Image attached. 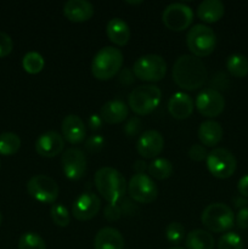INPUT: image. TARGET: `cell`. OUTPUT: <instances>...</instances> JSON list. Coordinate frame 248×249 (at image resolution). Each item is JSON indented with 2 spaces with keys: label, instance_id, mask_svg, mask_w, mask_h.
Returning a JSON list of instances; mask_svg holds the SVG:
<instances>
[{
  "label": "cell",
  "instance_id": "6da1fadb",
  "mask_svg": "<svg viewBox=\"0 0 248 249\" xmlns=\"http://www.w3.org/2000/svg\"><path fill=\"white\" fill-rule=\"evenodd\" d=\"M173 80L184 90H197L207 82L206 65L194 55H181L173 66Z\"/></svg>",
  "mask_w": 248,
  "mask_h": 249
},
{
  "label": "cell",
  "instance_id": "7a4b0ae2",
  "mask_svg": "<svg viewBox=\"0 0 248 249\" xmlns=\"http://www.w3.org/2000/svg\"><path fill=\"white\" fill-rule=\"evenodd\" d=\"M95 186L97 192L108 203H118L126 191L125 178L112 167L100 168L95 174Z\"/></svg>",
  "mask_w": 248,
  "mask_h": 249
},
{
  "label": "cell",
  "instance_id": "3957f363",
  "mask_svg": "<svg viewBox=\"0 0 248 249\" xmlns=\"http://www.w3.org/2000/svg\"><path fill=\"white\" fill-rule=\"evenodd\" d=\"M123 53L114 46H105L95 53L91 73L96 79L108 80L118 74L123 67Z\"/></svg>",
  "mask_w": 248,
  "mask_h": 249
},
{
  "label": "cell",
  "instance_id": "277c9868",
  "mask_svg": "<svg viewBox=\"0 0 248 249\" xmlns=\"http://www.w3.org/2000/svg\"><path fill=\"white\" fill-rule=\"evenodd\" d=\"M162 101V91L152 84H143L129 94L128 105L134 113L146 116L155 111Z\"/></svg>",
  "mask_w": 248,
  "mask_h": 249
},
{
  "label": "cell",
  "instance_id": "5b68a950",
  "mask_svg": "<svg viewBox=\"0 0 248 249\" xmlns=\"http://www.w3.org/2000/svg\"><path fill=\"white\" fill-rule=\"evenodd\" d=\"M202 224L212 232H226L235 224V214L225 203H212L204 208L201 215Z\"/></svg>",
  "mask_w": 248,
  "mask_h": 249
},
{
  "label": "cell",
  "instance_id": "8992f818",
  "mask_svg": "<svg viewBox=\"0 0 248 249\" xmlns=\"http://www.w3.org/2000/svg\"><path fill=\"white\" fill-rule=\"evenodd\" d=\"M186 44L192 55L204 57L211 55L216 46V36L211 27L206 24H195L186 36Z\"/></svg>",
  "mask_w": 248,
  "mask_h": 249
},
{
  "label": "cell",
  "instance_id": "52a82bcc",
  "mask_svg": "<svg viewBox=\"0 0 248 249\" xmlns=\"http://www.w3.org/2000/svg\"><path fill=\"white\" fill-rule=\"evenodd\" d=\"M133 72L138 79L143 82H159L167 73V62L156 53L140 56L134 62Z\"/></svg>",
  "mask_w": 248,
  "mask_h": 249
},
{
  "label": "cell",
  "instance_id": "ba28073f",
  "mask_svg": "<svg viewBox=\"0 0 248 249\" xmlns=\"http://www.w3.org/2000/svg\"><path fill=\"white\" fill-rule=\"evenodd\" d=\"M207 168L213 177L218 179H228L237 168L235 156L226 148L216 147L208 153L206 158Z\"/></svg>",
  "mask_w": 248,
  "mask_h": 249
},
{
  "label": "cell",
  "instance_id": "9c48e42d",
  "mask_svg": "<svg viewBox=\"0 0 248 249\" xmlns=\"http://www.w3.org/2000/svg\"><path fill=\"white\" fill-rule=\"evenodd\" d=\"M27 191L40 203H55L58 197V185L48 175H34L27 184Z\"/></svg>",
  "mask_w": 248,
  "mask_h": 249
},
{
  "label": "cell",
  "instance_id": "30bf717a",
  "mask_svg": "<svg viewBox=\"0 0 248 249\" xmlns=\"http://www.w3.org/2000/svg\"><path fill=\"white\" fill-rule=\"evenodd\" d=\"M162 21L168 29L180 32L187 29L194 21V11L191 7L182 2H173L164 9Z\"/></svg>",
  "mask_w": 248,
  "mask_h": 249
},
{
  "label": "cell",
  "instance_id": "8fae6325",
  "mask_svg": "<svg viewBox=\"0 0 248 249\" xmlns=\"http://www.w3.org/2000/svg\"><path fill=\"white\" fill-rule=\"evenodd\" d=\"M126 189L129 197L138 203H152L158 196L157 185L150 175L146 174L133 175Z\"/></svg>",
  "mask_w": 248,
  "mask_h": 249
},
{
  "label": "cell",
  "instance_id": "7c38bea8",
  "mask_svg": "<svg viewBox=\"0 0 248 249\" xmlns=\"http://www.w3.org/2000/svg\"><path fill=\"white\" fill-rule=\"evenodd\" d=\"M195 105H196L197 111L202 116L214 118V117H218L225 108V99L220 91L208 88V89L202 90L197 95Z\"/></svg>",
  "mask_w": 248,
  "mask_h": 249
},
{
  "label": "cell",
  "instance_id": "4fadbf2b",
  "mask_svg": "<svg viewBox=\"0 0 248 249\" xmlns=\"http://www.w3.org/2000/svg\"><path fill=\"white\" fill-rule=\"evenodd\" d=\"M62 170L70 180H79L84 177L87 170V157L79 148H67L61 157Z\"/></svg>",
  "mask_w": 248,
  "mask_h": 249
},
{
  "label": "cell",
  "instance_id": "5bb4252c",
  "mask_svg": "<svg viewBox=\"0 0 248 249\" xmlns=\"http://www.w3.org/2000/svg\"><path fill=\"white\" fill-rule=\"evenodd\" d=\"M101 209V201L94 192L85 191L78 196L72 207V214L77 220L88 221L95 218Z\"/></svg>",
  "mask_w": 248,
  "mask_h": 249
},
{
  "label": "cell",
  "instance_id": "9a60e30c",
  "mask_svg": "<svg viewBox=\"0 0 248 249\" xmlns=\"http://www.w3.org/2000/svg\"><path fill=\"white\" fill-rule=\"evenodd\" d=\"M164 148V139L157 130H146L136 141V151L143 158H156Z\"/></svg>",
  "mask_w": 248,
  "mask_h": 249
},
{
  "label": "cell",
  "instance_id": "2e32d148",
  "mask_svg": "<svg viewBox=\"0 0 248 249\" xmlns=\"http://www.w3.org/2000/svg\"><path fill=\"white\" fill-rule=\"evenodd\" d=\"M63 148H65V139L57 131H45L40 134L35 141V151L41 157H56L62 152Z\"/></svg>",
  "mask_w": 248,
  "mask_h": 249
},
{
  "label": "cell",
  "instance_id": "e0dca14e",
  "mask_svg": "<svg viewBox=\"0 0 248 249\" xmlns=\"http://www.w3.org/2000/svg\"><path fill=\"white\" fill-rule=\"evenodd\" d=\"M62 138L72 145L83 142L87 136V129L83 119L77 114H68L61 124Z\"/></svg>",
  "mask_w": 248,
  "mask_h": 249
},
{
  "label": "cell",
  "instance_id": "ac0fdd59",
  "mask_svg": "<svg viewBox=\"0 0 248 249\" xmlns=\"http://www.w3.org/2000/svg\"><path fill=\"white\" fill-rule=\"evenodd\" d=\"M195 104L191 96L184 91H177L170 96L168 101V111L174 118L186 119L192 114Z\"/></svg>",
  "mask_w": 248,
  "mask_h": 249
},
{
  "label": "cell",
  "instance_id": "d6986e66",
  "mask_svg": "<svg viewBox=\"0 0 248 249\" xmlns=\"http://www.w3.org/2000/svg\"><path fill=\"white\" fill-rule=\"evenodd\" d=\"M94 6L88 0H68L63 5V15L71 22H85L94 15Z\"/></svg>",
  "mask_w": 248,
  "mask_h": 249
},
{
  "label": "cell",
  "instance_id": "ffe728a7",
  "mask_svg": "<svg viewBox=\"0 0 248 249\" xmlns=\"http://www.w3.org/2000/svg\"><path fill=\"white\" fill-rule=\"evenodd\" d=\"M128 114V106L125 105V102L119 99L107 101L100 111V117L102 118V121L108 124L122 123V122L125 121Z\"/></svg>",
  "mask_w": 248,
  "mask_h": 249
},
{
  "label": "cell",
  "instance_id": "44dd1931",
  "mask_svg": "<svg viewBox=\"0 0 248 249\" xmlns=\"http://www.w3.org/2000/svg\"><path fill=\"white\" fill-rule=\"evenodd\" d=\"M95 249H123L124 237L117 229L104 228L96 233L94 240Z\"/></svg>",
  "mask_w": 248,
  "mask_h": 249
},
{
  "label": "cell",
  "instance_id": "7402d4cb",
  "mask_svg": "<svg viewBox=\"0 0 248 249\" xmlns=\"http://www.w3.org/2000/svg\"><path fill=\"white\" fill-rule=\"evenodd\" d=\"M198 139L203 146L214 147L223 139V126L215 121L202 122L198 128Z\"/></svg>",
  "mask_w": 248,
  "mask_h": 249
},
{
  "label": "cell",
  "instance_id": "603a6c76",
  "mask_svg": "<svg viewBox=\"0 0 248 249\" xmlns=\"http://www.w3.org/2000/svg\"><path fill=\"white\" fill-rule=\"evenodd\" d=\"M107 36L113 44L118 46L125 45L130 39V28L124 19L119 17L109 19L106 28Z\"/></svg>",
  "mask_w": 248,
  "mask_h": 249
},
{
  "label": "cell",
  "instance_id": "cb8c5ba5",
  "mask_svg": "<svg viewBox=\"0 0 248 249\" xmlns=\"http://www.w3.org/2000/svg\"><path fill=\"white\" fill-rule=\"evenodd\" d=\"M225 6L220 0H204L197 7V15L202 21L214 23L224 16Z\"/></svg>",
  "mask_w": 248,
  "mask_h": 249
},
{
  "label": "cell",
  "instance_id": "d4e9b609",
  "mask_svg": "<svg viewBox=\"0 0 248 249\" xmlns=\"http://www.w3.org/2000/svg\"><path fill=\"white\" fill-rule=\"evenodd\" d=\"M185 243H186L187 249H214V246H215L212 233L202 229L190 231L187 233Z\"/></svg>",
  "mask_w": 248,
  "mask_h": 249
},
{
  "label": "cell",
  "instance_id": "484cf974",
  "mask_svg": "<svg viewBox=\"0 0 248 249\" xmlns=\"http://www.w3.org/2000/svg\"><path fill=\"white\" fill-rule=\"evenodd\" d=\"M151 178L157 180H165L172 175L173 164L167 158H155L147 168Z\"/></svg>",
  "mask_w": 248,
  "mask_h": 249
},
{
  "label": "cell",
  "instance_id": "4316f807",
  "mask_svg": "<svg viewBox=\"0 0 248 249\" xmlns=\"http://www.w3.org/2000/svg\"><path fill=\"white\" fill-rule=\"evenodd\" d=\"M226 68L236 78H243L248 74V58L241 53H233L228 57Z\"/></svg>",
  "mask_w": 248,
  "mask_h": 249
},
{
  "label": "cell",
  "instance_id": "83f0119b",
  "mask_svg": "<svg viewBox=\"0 0 248 249\" xmlns=\"http://www.w3.org/2000/svg\"><path fill=\"white\" fill-rule=\"evenodd\" d=\"M21 147V139L15 133H2L0 134V155L12 156L17 153Z\"/></svg>",
  "mask_w": 248,
  "mask_h": 249
},
{
  "label": "cell",
  "instance_id": "f1b7e54d",
  "mask_svg": "<svg viewBox=\"0 0 248 249\" xmlns=\"http://www.w3.org/2000/svg\"><path fill=\"white\" fill-rule=\"evenodd\" d=\"M44 66H45L44 57L36 51H29L23 56V60H22V67L29 74H36L41 72Z\"/></svg>",
  "mask_w": 248,
  "mask_h": 249
},
{
  "label": "cell",
  "instance_id": "f546056e",
  "mask_svg": "<svg viewBox=\"0 0 248 249\" xmlns=\"http://www.w3.org/2000/svg\"><path fill=\"white\" fill-rule=\"evenodd\" d=\"M18 249H46V243L38 233L24 232L19 237Z\"/></svg>",
  "mask_w": 248,
  "mask_h": 249
},
{
  "label": "cell",
  "instance_id": "4dcf8cb0",
  "mask_svg": "<svg viewBox=\"0 0 248 249\" xmlns=\"http://www.w3.org/2000/svg\"><path fill=\"white\" fill-rule=\"evenodd\" d=\"M50 215L53 223L57 226L66 228V226L70 225L71 216L70 213H68V209L66 208L65 206H62L61 203L53 204V207H51L50 209Z\"/></svg>",
  "mask_w": 248,
  "mask_h": 249
},
{
  "label": "cell",
  "instance_id": "1f68e13d",
  "mask_svg": "<svg viewBox=\"0 0 248 249\" xmlns=\"http://www.w3.org/2000/svg\"><path fill=\"white\" fill-rule=\"evenodd\" d=\"M218 249H243V241L237 233L229 231L219 238Z\"/></svg>",
  "mask_w": 248,
  "mask_h": 249
},
{
  "label": "cell",
  "instance_id": "d6a6232c",
  "mask_svg": "<svg viewBox=\"0 0 248 249\" xmlns=\"http://www.w3.org/2000/svg\"><path fill=\"white\" fill-rule=\"evenodd\" d=\"M185 236V229L182 226V224L177 223H170L169 225L165 229V237L169 241L170 243H174V245H177V243L181 242L184 240Z\"/></svg>",
  "mask_w": 248,
  "mask_h": 249
},
{
  "label": "cell",
  "instance_id": "836d02e7",
  "mask_svg": "<svg viewBox=\"0 0 248 249\" xmlns=\"http://www.w3.org/2000/svg\"><path fill=\"white\" fill-rule=\"evenodd\" d=\"M141 129H142V123H141L140 118L131 117L130 119L126 121L125 125H124V133L128 138H135L141 133Z\"/></svg>",
  "mask_w": 248,
  "mask_h": 249
},
{
  "label": "cell",
  "instance_id": "e575fe53",
  "mask_svg": "<svg viewBox=\"0 0 248 249\" xmlns=\"http://www.w3.org/2000/svg\"><path fill=\"white\" fill-rule=\"evenodd\" d=\"M105 145V139L101 135H94L89 136V138L85 140V148L89 151L90 153H96L99 151H101L104 148Z\"/></svg>",
  "mask_w": 248,
  "mask_h": 249
},
{
  "label": "cell",
  "instance_id": "d590c367",
  "mask_svg": "<svg viewBox=\"0 0 248 249\" xmlns=\"http://www.w3.org/2000/svg\"><path fill=\"white\" fill-rule=\"evenodd\" d=\"M12 49H14V43L11 36L5 32H0V58L10 55Z\"/></svg>",
  "mask_w": 248,
  "mask_h": 249
},
{
  "label": "cell",
  "instance_id": "8d00e7d4",
  "mask_svg": "<svg viewBox=\"0 0 248 249\" xmlns=\"http://www.w3.org/2000/svg\"><path fill=\"white\" fill-rule=\"evenodd\" d=\"M119 207H121V211H122V215H134L136 214V212L139 211L138 206L135 204V201L130 198V197H123V198L119 201Z\"/></svg>",
  "mask_w": 248,
  "mask_h": 249
},
{
  "label": "cell",
  "instance_id": "74e56055",
  "mask_svg": "<svg viewBox=\"0 0 248 249\" xmlns=\"http://www.w3.org/2000/svg\"><path fill=\"white\" fill-rule=\"evenodd\" d=\"M104 216L108 221H117L122 216L121 207L118 203H108L104 209Z\"/></svg>",
  "mask_w": 248,
  "mask_h": 249
},
{
  "label": "cell",
  "instance_id": "f35d334b",
  "mask_svg": "<svg viewBox=\"0 0 248 249\" xmlns=\"http://www.w3.org/2000/svg\"><path fill=\"white\" fill-rule=\"evenodd\" d=\"M208 156V152H207L206 147L202 145H194L190 147L189 150V157L191 158L195 162H202Z\"/></svg>",
  "mask_w": 248,
  "mask_h": 249
},
{
  "label": "cell",
  "instance_id": "ab89813d",
  "mask_svg": "<svg viewBox=\"0 0 248 249\" xmlns=\"http://www.w3.org/2000/svg\"><path fill=\"white\" fill-rule=\"evenodd\" d=\"M211 85H212V89L216 90V91L226 89V88L229 87L228 77H226V75L221 72L216 73V74L213 77V79H212Z\"/></svg>",
  "mask_w": 248,
  "mask_h": 249
},
{
  "label": "cell",
  "instance_id": "60d3db41",
  "mask_svg": "<svg viewBox=\"0 0 248 249\" xmlns=\"http://www.w3.org/2000/svg\"><path fill=\"white\" fill-rule=\"evenodd\" d=\"M134 77H135V74H134L133 70L124 67L119 71L118 80L119 83H122V84L124 85H131L134 83V80H135V78Z\"/></svg>",
  "mask_w": 248,
  "mask_h": 249
},
{
  "label": "cell",
  "instance_id": "b9f144b4",
  "mask_svg": "<svg viewBox=\"0 0 248 249\" xmlns=\"http://www.w3.org/2000/svg\"><path fill=\"white\" fill-rule=\"evenodd\" d=\"M236 224L240 229H248V207L238 211L237 215L235 218Z\"/></svg>",
  "mask_w": 248,
  "mask_h": 249
},
{
  "label": "cell",
  "instance_id": "7bdbcfd3",
  "mask_svg": "<svg viewBox=\"0 0 248 249\" xmlns=\"http://www.w3.org/2000/svg\"><path fill=\"white\" fill-rule=\"evenodd\" d=\"M102 123H104V121H102V118L99 114H91V116L89 117V119H88V125H89V128L91 129L92 131L101 129Z\"/></svg>",
  "mask_w": 248,
  "mask_h": 249
},
{
  "label": "cell",
  "instance_id": "ee69618b",
  "mask_svg": "<svg viewBox=\"0 0 248 249\" xmlns=\"http://www.w3.org/2000/svg\"><path fill=\"white\" fill-rule=\"evenodd\" d=\"M237 190L241 196L245 197V198H248V174H246L245 177H242L238 180Z\"/></svg>",
  "mask_w": 248,
  "mask_h": 249
},
{
  "label": "cell",
  "instance_id": "f6af8a7d",
  "mask_svg": "<svg viewBox=\"0 0 248 249\" xmlns=\"http://www.w3.org/2000/svg\"><path fill=\"white\" fill-rule=\"evenodd\" d=\"M133 168H134V170L136 172V174H145V172H146V169L148 168V165L146 164V162L143 160H139L134 163Z\"/></svg>",
  "mask_w": 248,
  "mask_h": 249
},
{
  "label": "cell",
  "instance_id": "bcb514c9",
  "mask_svg": "<svg viewBox=\"0 0 248 249\" xmlns=\"http://www.w3.org/2000/svg\"><path fill=\"white\" fill-rule=\"evenodd\" d=\"M232 201H233V206H235L236 208H240V209L246 208V207H247V204H248V199L245 198V197H242L241 195H240V196L235 197Z\"/></svg>",
  "mask_w": 248,
  "mask_h": 249
},
{
  "label": "cell",
  "instance_id": "7dc6e473",
  "mask_svg": "<svg viewBox=\"0 0 248 249\" xmlns=\"http://www.w3.org/2000/svg\"><path fill=\"white\" fill-rule=\"evenodd\" d=\"M129 4H141V1H128Z\"/></svg>",
  "mask_w": 248,
  "mask_h": 249
},
{
  "label": "cell",
  "instance_id": "c3c4849f",
  "mask_svg": "<svg viewBox=\"0 0 248 249\" xmlns=\"http://www.w3.org/2000/svg\"><path fill=\"white\" fill-rule=\"evenodd\" d=\"M1 223H2V214L1 212H0V225H1Z\"/></svg>",
  "mask_w": 248,
  "mask_h": 249
},
{
  "label": "cell",
  "instance_id": "681fc988",
  "mask_svg": "<svg viewBox=\"0 0 248 249\" xmlns=\"http://www.w3.org/2000/svg\"><path fill=\"white\" fill-rule=\"evenodd\" d=\"M169 249H185V248H182V247H172V248H169Z\"/></svg>",
  "mask_w": 248,
  "mask_h": 249
},
{
  "label": "cell",
  "instance_id": "f907efd6",
  "mask_svg": "<svg viewBox=\"0 0 248 249\" xmlns=\"http://www.w3.org/2000/svg\"><path fill=\"white\" fill-rule=\"evenodd\" d=\"M0 167H1V163H0Z\"/></svg>",
  "mask_w": 248,
  "mask_h": 249
}]
</instances>
